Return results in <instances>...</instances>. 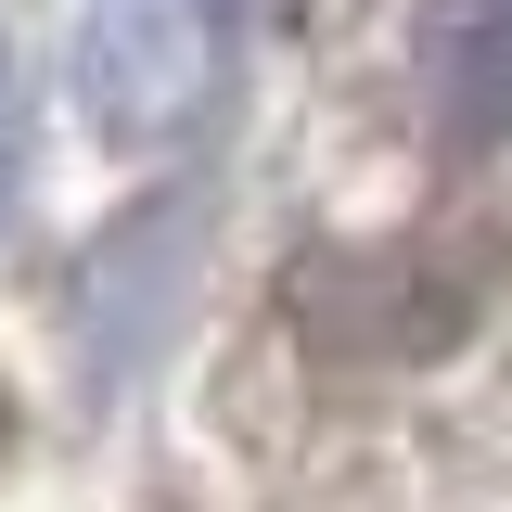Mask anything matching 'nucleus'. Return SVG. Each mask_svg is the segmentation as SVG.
<instances>
[{
    "label": "nucleus",
    "mask_w": 512,
    "mask_h": 512,
    "mask_svg": "<svg viewBox=\"0 0 512 512\" xmlns=\"http://www.w3.org/2000/svg\"><path fill=\"white\" fill-rule=\"evenodd\" d=\"M423 90L448 154H512V0H436Z\"/></svg>",
    "instance_id": "2"
},
{
    "label": "nucleus",
    "mask_w": 512,
    "mask_h": 512,
    "mask_svg": "<svg viewBox=\"0 0 512 512\" xmlns=\"http://www.w3.org/2000/svg\"><path fill=\"white\" fill-rule=\"evenodd\" d=\"M244 0H90L77 13V116L103 141H167L205 116V90L231 77Z\"/></svg>",
    "instance_id": "1"
},
{
    "label": "nucleus",
    "mask_w": 512,
    "mask_h": 512,
    "mask_svg": "<svg viewBox=\"0 0 512 512\" xmlns=\"http://www.w3.org/2000/svg\"><path fill=\"white\" fill-rule=\"evenodd\" d=\"M13 180H26V77H13V39H0V218H13Z\"/></svg>",
    "instance_id": "3"
},
{
    "label": "nucleus",
    "mask_w": 512,
    "mask_h": 512,
    "mask_svg": "<svg viewBox=\"0 0 512 512\" xmlns=\"http://www.w3.org/2000/svg\"><path fill=\"white\" fill-rule=\"evenodd\" d=\"M0 448H13V397H0Z\"/></svg>",
    "instance_id": "4"
}]
</instances>
